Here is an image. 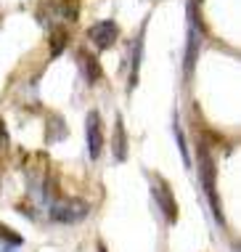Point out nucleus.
I'll use <instances>...</instances> for the list:
<instances>
[{
    "label": "nucleus",
    "mask_w": 241,
    "mask_h": 252,
    "mask_svg": "<svg viewBox=\"0 0 241 252\" xmlns=\"http://www.w3.org/2000/svg\"><path fill=\"white\" fill-rule=\"evenodd\" d=\"M196 170H199V181L204 186V196L212 207V215L220 226H225V218H223V207H220V199H217V191H215V162H212L210 152H207L204 144H199V152H196Z\"/></svg>",
    "instance_id": "f257e3e1"
},
{
    "label": "nucleus",
    "mask_w": 241,
    "mask_h": 252,
    "mask_svg": "<svg viewBox=\"0 0 241 252\" xmlns=\"http://www.w3.org/2000/svg\"><path fill=\"white\" fill-rule=\"evenodd\" d=\"M202 37H204L202 19H199L194 0H188V35H185V61H183L185 80L194 74V64H196V56H199V48H202Z\"/></svg>",
    "instance_id": "f03ea898"
},
{
    "label": "nucleus",
    "mask_w": 241,
    "mask_h": 252,
    "mask_svg": "<svg viewBox=\"0 0 241 252\" xmlns=\"http://www.w3.org/2000/svg\"><path fill=\"white\" fill-rule=\"evenodd\" d=\"M88 213H90V204L82 202V199H74V196H69V199H53L51 202V218L56 223H66V226H72V223L85 220Z\"/></svg>",
    "instance_id": "7ed1b4c3"
},
{
    "label": "nucleus",
    "mask_w": 241,
    "mask_h": 252,
    "mask_svg": "<svg viewBox=\"0 0 241 252\" xmlns=\"http://www.w3.org/2000/svg\"><path fill=\"white\" fill-rule=\"evenodd\" d=\"M151 196H154L156 207L162 210L164 220H167V223H175V220H178V202H175V196H172L170 186H167L162 178H154V181H151Z\"/></svg>",
    "instance_id": "20e7f679"
},
{
    "label": "nucleus",
    "mask_w": 241,
    "mask_h": 252,
    "mask_svg": "<svg viewBox=\"0 0 241 252\" xmlns=\"http://www.w3.org/2000/svg\"><path fill=\"white\" fill-rule=\"evenodd\" d=\"M117 37H120V27H117L114 19H103V22H95L90 30H88V40L95 45V48L106 51L112 48L117 43Z\"/></svg>",
    "instance_id": "39448f33"
},
{
    "label": "nucleus",
    "mask_w": 241,
    "mask_h": 252,
    "mask_svg": "<svg viewBox=\"0 0 241 252\" xmlns=\"http://www.w3.org/2000/svg\"><path fill=\"white\" fill-rule=\"evenodd\" d=\"M85 141H88V157L98 159L103 152V125H101V114L90 112L85 120Z\"/></svg>",
    "instance_id": "423d86ee"
},
{
    "label": "nucleus",
    "mask_w": 241,
    "mask_h": 252,
    "mask_svg": "<svg viewBox=\"0 0 241 252\" xmlns=\"http://www.w3.org/2000/svg\"><path fill=\"white\" fill-rule=\"evenodd\" d=\"M143 35H146V24L141 27L133 43V53H130V91L138 85V72H141V59H143Z\"/></svg>",
    "instance_id": "0eeeda50"
},
{
    "label": "nucleus",
    "mask_w": 241,
    "mask_h": 252,
    "mask_svg": "<svg viewBox=\"0 0 241 252\" xmlns=\"http://www.w3.org/2000/svg\"><path fill=\"white\" fill-rule=\"evenodd\" d=\"M77 61H80V69L82 74H85V80L88 83H98L101 80V66H98V59L93 56V53H88V51H80L77 53Z\"/></svg>",
    "instance_id": "6e6552de"
},
{
    "label": "nucleus",
    "mask_w": 241,
    "mask_h": 252,
    "mask_svg": "<svg viewBox=\"0 0 241 252\" xmlns=\"http://www.w3.org/2000/svg\"><path fill=\"white\" fill-rule=\"evenodd\" d=\"M112 152H114V159H117V162H125V159H127V133H125V125H122V117H117Z\"/></svg>",
    "instance_id": "1a4fd4ad"
},
{
    "label": "nucleus",
    "mask_w": 241,
    "mask_h": 252,
    "mask_svg": "<svg viewBox=\"0 0 241 252\" xmlns=\"http://www.w3.org/2000/svg\"><path fill=\"white\" fill-rule=\"evenodd\" d=\"M172 135L178 141V149H181V157H183V165L191 167V154H188V144H185V135L181 130V122H178V114L172 117Z\"/></svg>",
    "instance_id": "9d476101"
},
{
    "label": "nucleus",
    "mask_w": 241,
    "mask_h": 252,
    "mask_svg": "<svg viewBox=\"0 0 241 252\" xmlns=\"http://www.w3.org/2000/svg\"><path fill=\"white\" fill-rule=\"evenodd\" d=\"M53 122V133H45V138H48V144H53V141H61L66 135V127H64V120L59 117V114H51V117H48Z\"/></svg>",
    "instance_id": "9b49d317"
},
{
    "label": "nucleus",
    "mask_w": 241,
    "mask_h": 252,
    "mask_svg": "<svg viewBox=\"0 0 241 252\" xmlns=\"http://www.w3.org/2000/svg\"><path fill=\"white\" fill-rule=\"evenodd\" d=\"M66 40L69 37H66L64 30H53L51 32V56H59V53L66 48Z\"/></svg>",
    "instance_id": "f8f14e48"
},
{
    "label": "nucleus",
    "mask_w": 241,
    "mask_h": 252,
    "mask_svg": "<svg viewBox=\"0 0 241 252\" xmlns=\"http://www.w3.org/2000/svg\"><path fill=\"white\" fill-rule=\"evenodd\" d=\"M0 242H8V244H13V247H19V244H22V236H19L13 228L0 223Z\"/></svg>",
    "instance_id": "ddd939ff"
},
{
    "label": "nucleus",
    "mask_w": 241,
    "mask_h": 252,
    "mask_svg": "<svg viewBox=\"0 0 241 252\" xmlns=\"http://www.w3.org/2000/svg\"><path fill=\"white\" fill-rule=\"evenodd\" d=\"M5 144H8V133H5V125H3V120H0V149Z\"/></svg>",
    "instance_id": "4468645a"
}]
</instances>
